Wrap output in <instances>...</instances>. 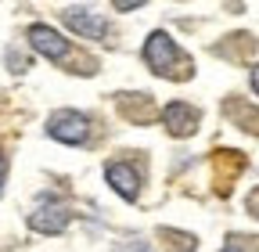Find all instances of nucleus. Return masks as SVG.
<instances>
[{"mask_svg":"<svg viewBox=\"0 0 259 252\" xmlns=\"http://www.w3.org/2000/svg\"><path fill=\"white\" fill-rule=\"evenodd\" d=\"M162 119H166V126H169L173 137H187V134H194V126H198V112H194L191 105H184V101L166 105Z\"/></svg>","mask_w":259,"mask_h":252,"instance_id":"nucleus-5","label":"nucleus"},{"mask_svg":"<svg viewBox=\"0 0 259 252\" xmlns=\"http://www.w3.org/2000/svg\"><path fill=\"white\" fill-rule=\"evenodd\" d=\"M227 252H238V238H234V241H231V245H227Z\"/></svg>","mask_w":259,"mask_h":252,"instance_id":"nucleus-11","label":"nucleus"},{"mask_svg":"<svg viewBox=\"0 0 259 252\" xmlns=\"http://www.w3.org/2000/svg\"><path fill=\"white\" fill-rule=\"evenodd\" d=\"M115 4V11H134V8H141L144 0H112Z\"/></svg>","mask_w":259,"mask_h":252,"instance_id":"nucleus-8","label":"nucleus"},{"mask_svg":"<svg viewBox=\"0 0 259 252\" xmlns=\"http://www.w3.org/2000/svg\"><path fill=\"white\" fill-rule=\"evenodd\" d=\"M47 134L61 144H83L90 134V119L83 112H54L47 119Z\"/></svg>","mask_w":259,"mask_h":252,"instance_id":"nucleus-2","label":"nucleus"},{"mask_svg":"<svg viewBox=\"0 0 259 252\" xmlns=\"http://www.w3.org/2000/svg\"><path fill=\"white\" fill-rule=\"evenodd\" d=\"M65 22H69L79 36H90V40H101V36H108V25H105V18H97V15H90V11H65Z\"/></svg>","mask_w":259,"mask_h":252,"instance_id":"nucleus-7","label":"nucleus"},{"mask_svg":"<svg viewBox=\"0 0 259 252\" xmlns=\"http://www.w3.org/2000/svg\"><path fill=\"white\" fill-rule=\"evenodd\" d=\"M69 205H61V202H40L36 209L29 213V227L32 231H40V234H61L65 227H69Z\"/></svg>","mask_w":259,"mask_h":252,"instance_id":"nucleus-3","label":"nucleus"},{"mask_svg":"<svg viewBox=\"0 0 259 252\" xmlns=\"http://www.w3.org/2000/svg\"><path fill=\"white\" fill-rule=\"evenodd\" d=\"M0 184H4V155H0Z\"/></svg>","mask_w":259,"mask_h":252,"instance_id":"nucleus-10","label":"nucleus"},{"mask_svg":"<svg viewBox=\"0 0 259 252\" xmlns=\"http://www.w3.org/2000/svg\"><path fill=\"white\" fill-rule=\"evenodd\" d=\"M105 177H108V184L115 187V191H119L122 198H137V191H141V180H137V173L130 170L126 162H112V166L105 170Z\"/></svg>","mask_w":259,"mask_h":252,"instance_id":"nucleus-6","label":"nucleus"},{"mask_svg":"<svg viewBox=\"0 0 259 252\" xmlns=\"http://www.w3.org/2000/svg\"><path fill=\"white\" fill-rule=\"evenodd\" d=\"M144 61L162 72V76H169V79H187L191 76V61L180 54V47L169 40V33H151L148 44H144Z\"/></svg>","mask_w":259,"mask_h":252,"instance_id":"nucleus-1","label":"nucleus"},{"mask_svg":"<svg viewBox=\"0 0 259 252\" xmlns=\"http://www.w3.org/2000/svg\"><path fill=\"white\" fill-rule=\"evenodd\" d=\"M29 44L36 47L40 54H47L51 61H61L65 54L72 51V47H69V40L58 36L54 29H47V25H32V29H29Z\"/></svg>","mask_w":259,"mask_h":252,"instance_id":"nucleus-4","label":"nucleus"},{"mask_svg":"<svg viewBox=\"0 0 259 252\" xmlns=\"http://www.w3.org/2000/svg\"><path fill=\"white\" fill-rule=\"evenodd\" d=\"M252 90H255V94H259V65H255V69H252Z\"/></svg>","mask_w":259,"mask_h":252,"instance_id":"nucleus-9","label":"nucleus"}]
</instances>
